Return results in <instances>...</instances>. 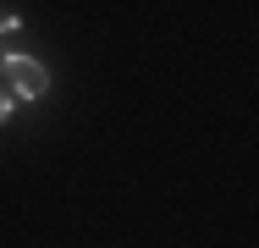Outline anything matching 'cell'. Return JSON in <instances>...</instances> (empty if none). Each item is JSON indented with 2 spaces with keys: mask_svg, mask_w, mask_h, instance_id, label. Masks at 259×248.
Here are the masks:
<instances>
[{
  "mask_svg": "<svg viewBox=\"0 0 259 248\" xmlns=\"http://www.w3.org/2000/svg\"><path fill=\"white\" fill-rule=\"evenodd\" d=\"M0 72H6L11 99H45L50 94V72H45L33 55H0Z\"/></svg>",
  "mask_w": 259,
  "mask_h": 248,
  "instance_id": "6da1fadb",
  "label": "cell"
},
{
  "mask_svg": "<svg viewBox=\"0 0 259 248\" xmlns=\"http://www.w3.org/2000/svg\"><path fill=\"white\" fill-rule=\"evenodd\" d=\"M0 28H6V33H17V28H22V17H17V11H6V6H0Z\"/></svg>",
  "mask_w": 259,
  "mask_h": 248,
  "instance_id": "7a4b0ae2",
  "label": "cell"
},
{
  "mask_svg": "<svg viewBox=\"0 0 259 248\" xmlns=\"http://www.w3.org/2000/svg\"><path fill=\"white\" fill-rule=\"evenodd\" d=\"M11 105H17V99L6 94V89H0V121H6V116H11Z\"/></svg>",
  "mask_w": 259,
  "mask_h": 248,
  "instance_id": "3957f363",
  "label": "cell"
},
{
  "mask_svg": "<svg viewBox=\"0 0 259 248\" xmlns=\"http://www.w3.org/2000/svg\"><path fill=\"white\" fill-rule=\"evenodd\" d=\"M0 55H6V50H0Z\"/></svg>",
  "mask_w": 259,
  "mask_h": 248,
  "instance_id": "277c9868",
  "label": "cell"
}]
</instances>
